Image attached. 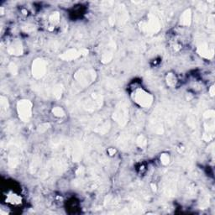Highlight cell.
Segmentation results:
<instances>
[{
	"label": "cell",
	"mask_w": 215,
	"mask_h": 215,
	"mask_svg": "<svg viewBox=\"0 0 215 215\" xmlns=\"http://www.w3.org/2000/svg\"><path fill=\"white\" fill-rule=\"evenodd\" d=\"M161 161L163 165H167L170 161V157L167 154H162L161 156Z\"/></svg>",
	"instance_id": "obj_14"
},
{
	"label": "cell",
	"mask_w": 215,
	"mask_h": 215,
	"mask_svg": "<svg viewBox=\"0 0 215 215\" xmlns=\"http://www.w3.org/2000/svg\"><path fill=\"white\" fill-rule=\"evenodd\" d=\"M9 70H10L11 72L14 74H16L17 73V71H18L17 67H16L14 63H12V64H10V65H9Z\"/></svg>",
	"instance_id": "obj_15"
},
{
	"label": "cell",
	"mask_w": 215,
	"mask_h": 215,
	"mask_svg": "<svg viewBox=\"0 0 215 215\" xmlns=\"http://www.w3.org/2000/svg\"><path fill=\"white\" fill-rule=\"evenodd\" d=\"M95 76H96V74H95L94 71L80 70L75 75V79L82 86H87L94 81Z\"/></svg>",
	"instance_id": "obj_3"
},
{
	"label": "cell",
	"mask_w": 215,
	"mask_h": 215,
	"mask_svg": "<svg viewBox=\"0 0 215 215\" xmlns=\"http://www.w3.org/2000/svg\"><path fill=\"white\" fill-rule=\"evenodd\" d=\"M191 13L190 9H187L186 10L185 12L183 13V15H182L181 17V24L183 25H186L187 26L189 24H191Z\"/></svg>",
	"instance_id": "obj_8"
},
{
	"label": "cell",
	"mask_w": 215,
	"mask_h": 215,
	"mask_svg": "<svg viewBox=\"0 0 215 215\" xmlns=\"http://www.w3.org/2000/svg\"><path fill=\"white\" fill-rule=\"evenodd\" d=\"M137 144L140 147H144L146 145L147 142H146V140L144 138V136H139V138L137 139Z\"/></svg>",
	"instance_id": "obj_12"
},
{
	"label": "cell",
	"mask_w": 215,
	"mask_h": 215,
	"mask_svg": "<svg viewBox=\"0 0 215 215\" xmlns=\"http://www.w3.org/2000/svg\"><path fill=\"white\" fill-rule=\"evenodd\" d=\"M49 20H50V22L51 23V24H57L60 20V15L58 14V13H53V14L50 16Z\"/></svg>",
	"instance_id": "obj_10"
},
{
	"label": "cell",
	"mask_w": 215,
	"mask_h": 215,
	"mask_svg": "<svg viewBox=\"0 0 215 215\" xmlns=\"http://www.w3.org/2000/svg\"><path fill=\"white\" fill-rule=\"evenodd\" d=\"M47 64L43 59H36L32 64V74L36 78H41L46 72Z\"/></svg>",
	"instance_id": "obj_4"
},
{
	"label": "cell",
	"mask_w": 215,
	"mask_h": 215,
	"mask_svg": "<svg viewBox=\"0 0 215 215\" xmlns=\"http://www.w3.org/2000/svg\"><path fill=\"white\" fill-rule=\"evenodd\" d=\"M167 83L169 86H173L176 84V77L174 76L173 74H169L167 76Z\"/></svg>",
	"instance_id": "obj_13"
},
{
	"label": "cell",
	"mask_w": 215,
	"mask_h": 215,
	"mask_svg": "<svg viewBox=\"0 0 215 215\" xmlns=\"http://www.w3.org/2000/svg\"><path fill=\"white\" fill-rule=\"evenodd\" d=\"M133 99L138 105L143 108H149L153 103V97L149 92L141 88L136 89L133 94Z\"/></svg>",
	"instance_id": "obj_1"
},
{
	"label": "cell",
	"mask_w": 215,
	"mask_h": 215,
	"mask_svg": "<svg viewBox=\"0 0 215 215\" xmlns=\"http://www.w3.org/2000/svg\"><path fill=\"white\" fill-rule=\"evenodd\" d=\"M52 113H53V114L55 115V116L59 117V118L63 117V116L65 115L64 110H63L61 107H56V108H54V109H52Z\"/></svg>",
	"instance_id": "obj_9"
},
{
	"label": "cell",
	"mask_w": 215,
	"mask_h": 215,
	"mask_svg": "<svg viewBox=\"0 0 215 215\" xmlns=\"http://www.w3.org/2000/svg\"><path fill=\"white\" fill-rule=\"evenodd\" d=\"M87 53H88V50H78L77 49H70L67 51H66L65 53L62 54L60 57L64 61H72V60L79 58L80 56H84Z\"/></svg>",
	"instance_id": "obj_5"
},
{
	"label": "cell",
	"mask_w": 215,
	"mask_h": 215,
	"mask_svg": "<svg viewBox=\"0 0 215 215\" xmlns=\"http://www.w3.org/2000/svg\"><path fill=\"white\" fill-rule=\"evenodd\" d=\"M9 53L11 55H21L23 52V47L21 45V43L19 41H15L9 45L8 49Z\"/></svg>",
	"instance_id": "obj_7"
},
{
	"label": "cell",
	"mask_w": 215,
	"mask_h": 215,
	"mask_svg": "<svg viewBox=\"0 0 215 215\" xmlns=\"http://www.w3.org/2000/svg\"><path fill=\"white\" fill-rule=\"evenodd\" d=\"M62 90H63V88H62V86L61 85L56 86V87L54 88V90H53L54 96H55L56 97H57V98L61 97V96H62Z\"/></svg>",
	"instance_id": "obj_11"
},
{
	"label": "cell",
	"mask_w": 215,
	"mask_h": 215,
	"mask_svg": "<svg viewBox=\"0 0 215 215\" xmlns=\"http://www.w3.org/2000/svg\"><path fill=\"white\" fill-rule=\"evenodd\" d=\"M17 111L21 120L27 122L32 115V103L26 99L19 100L17 104Z\"/></svg>",
	"instance_id": "obj_2"
},
{
	"label": "cell",
	"mask_w": 215,
	"mask_h": 215,
	"mask_svg": "<svg viewBox=\"0 0 215 215\" xmlns=\"http://www.w3.org/2000/svg\"><path fill=\"white\" fill-rule=\"evenodd\" d=\"M114 118H115L117 122L120 124H125L128 118V110H127L126 107H124L123 104L118 107L114 114Z\"/></svg>",
	"instance_id": "obj_6"
},
{
	"label": "cell",
	"mask_w": 215,
	"mask_h": 215,
	"mask_svg": "<svg viewBox=\"0 0 215 215\" xmlns=\"http://www.w3.org/2000/svg\"><path fill=\"white\" fill-rule=\"evenodd\" d=\"M210 94H211V96H213L214 95V87L213 86H212L211 87V88H210Z\"/></svg>",
	"instance_id": "obj_16"
}]
</instances>
